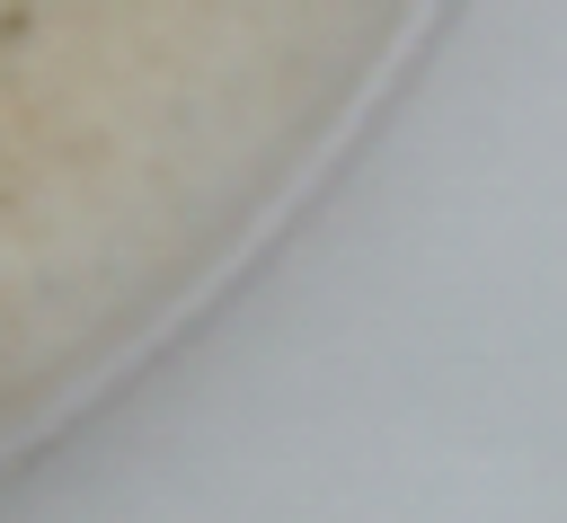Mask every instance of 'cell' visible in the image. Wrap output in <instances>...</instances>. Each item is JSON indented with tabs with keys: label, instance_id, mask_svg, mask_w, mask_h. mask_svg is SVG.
Wrapping results in <instances>:
<instances>
[]
</instances>
